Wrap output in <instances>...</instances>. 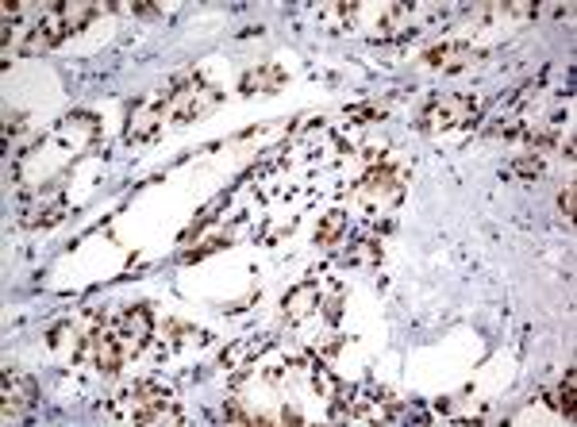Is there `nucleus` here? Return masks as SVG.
I'll return each instance as SVG.
<instances>
[{"instance_id": "1", "label": "nucleus", "mask_w": 577, "mask_h": 427, "mask_svg": "<svg viewBox=\"0 0 577 427\" xmlns=\"http://www.w3.org/2000/svg\"><path fill=\"white\" fill-rule=\"evenodd\" d=\"M116 412L124 420H131V424H181L185 420L174 401V393L162 389V385H154V381L131 385L120 397V404H116Z\"/></svg>"}, {"instance_id": "2", "label": "nucleus", "mask_w": 577, "mask_h": 427, "mask_svg": "<svg viewBox=\"0 0 577 427\" xmlns=\"http://www.w3.org/2000/svg\"><path fill=\"white\" fill-rule=\"evenodd\" d=\"M162 104H166V124H193L197 116L220 104V89H212L204 81H185L174 93H162Z\"/></svg>"}, {"instance_id": "3", "label": "nucleus", "mask_w": 577, "mask_h": 427, "mask_svg": "<svg viewBox=\"0 0 577 427\" xmlns=\"http://www.w3.org/2000/svg\"><path fill=\"white\" fill-rule=\"evenodd\" d=\"M35 381L24 374V370H16V366H8L4 370V381H0V401H4V412H0V420L4 424H24L27 416H31V408H35Z\"/></svg>"}, {"instance_id": "4", "label": "nucleus", "mask_w": 577, "mask_h": 427, "mask_svg": "<svg viewBox=\"0 0 577 427\" xmlns=\"http://www.w3.org/2000/svg\"><path fill=\"white\" fill-rule=\"evenodd\" d=\"M474 116H477L474 97H435V101L424 108L420 124H424V131H451V127L470 124Z\"/></svg>"}, {"instance_id": "5", "label": "nucleus", "mask_w": 577, "mask_h": 427, "mask_svg": "<svg viewBox=\"0 0 577 427\" xmlns=\"http://www.w3.org/2000/svg\"><path fill=\"white\" fill-rule=\"evenodd\" d=\"M420 62L435 74H462L477 62H485V51H477L470 43H443V47H431Z\"/></svg>"}, {"instance_id": "6", "label": "nucleus", "mask_w": 577, "mask_h": 427, "mask_svg": "<svg viewBox=\"0 0 577 427\" xmlns=\"http://www.w3.org/2000/svg\"><path fill=\"white\" fill-rule=\"evenodd\" d=\"M404 193L401 177L393 174L389 166H377L370 174L362 177V185H358V197L366 208H389V204H397Z\"/></svg>"}, {"instance_id": "7", "label": "nucleus", "mask_w": 577, "mask_h": 427, "mask_svg": "<svg viewBox=\"0 0 577 427\" xmlns=\"http://www.w3.org/2000/svg\"><path fill=\"white\" fill-rule=\"evenodd\" d=\"M151 308H143V304H131V308H124V316L116 320V331H120V339H124V351L127 358L131 354H139L143 347H147V339H151Z\"/></svg>"}, {"instance_id": "8", "label": "nucleus", "mask_w": 577, "mask_h": 427, "mask_svg": "<svg viewBox=\"0 0 577 427\" xmlns=\"http://www.w3.org/2000/svg\"><path fill=\"white\" fill-rule=\"evenodd\" d=\"M93 343H97V370L101 374H120V366L127 362V351L116 324H104L101 331H93Z\"/></svg>"}, {"instance_id": "9", "label": "nucleus", "mask_w": 577, "mask_h": 427, "mask_svg": "<svg viewBox=\"0 0 577 427\" xmlns=\"http://www.w3.org/2000/svg\"><path fill=\"white\" fill-rule=\"evenodd\" d=\"M166 127V104L162 97L151 101L147 108H139L135 116H131V127H127V143H143V139H151Z\"/></svg>"}, {"instance_id": "10", "label": "nucleus", "mask_w": 577, "mask_h": 427, "mask_svg": "<svg viewBox=\"0 0 577 427\" xmlns=\"http://www.w3.org/2000/svg\"><path fill=\"white\" fill-rule=\"evenodd\" d=\"M316 308H320V281H304L297 289H289V297H285V320L301 324Z\"/></svg>"}, {"instance_id": "11", "label": "nucleus", "mask_w": 577, "mask_h": 427, "mask_svg": "<svg viewBox=\"0 0 577 427\" xmlns=\"http://www.w3.org/2000/svg\"><path fill=\"white\" fill-rule=\"evenodd\" d=\"M285 85V70L281 66H258V70H251V74L239 81V93L243 97H254V93H262V97H270V93H277Z\"/></svg>"}, {"instance_id": "12", "label": "nucleus", "mask_w": 577, "mask_h": 427, "mask_svg": "<svg viewBox=\"0 0 577 427\" xmlns=\"http://www.w3.org/2000/svg\"><path fill=\"white\" fill-rule=\"evenodd\" d=\"M343 227H347V212H343V208H331L324 216V224L316 227V243H320V247H331V243L343 235Z\"/></svg>"}, {"instance_id": "13", "label": "nucleus", "mask_w": 577, "mask_h": 427, "mask_svg": "<svg viewBox=\"0 0 577 427\" xmlns=\"http://www.w3.org/2000/svg\"><path fill=\"white\" fill-rule=\"evenodd\" d=\"M551 408L554 412H562V416H574V374H566L558 385H554L551 393Z\"/></svg>"}, {"instance_id": "14", "label": "nucleus", "mask_w": 577, "mask_h": 427, "mask_svg": "<svg viewBox=\"0 0 577 427\" xmlns=\"http://www.w3.org/2000/svg\"><path fill=\"white\" fill-rule=\"evenodd\" d=\"M539 174H543V162H539L535 154H527L524 162H508V166H504V177H531V181H535Z\"/></svg>"}, {"instance_id": "15", "label": "nucleus", "mask_w": 577, "mask_h": 427, "mask_svg": "<svg viewBox=\"0 0 577 427\" xmlns=\"http://www.w3.org/2000/svg\"><path fill=\"white\" fill-rule=\"evenodd\" d=\"M558 208H562V216L574 224V185H566V189L558 193Z\"/></svg>"}]
</instances>
